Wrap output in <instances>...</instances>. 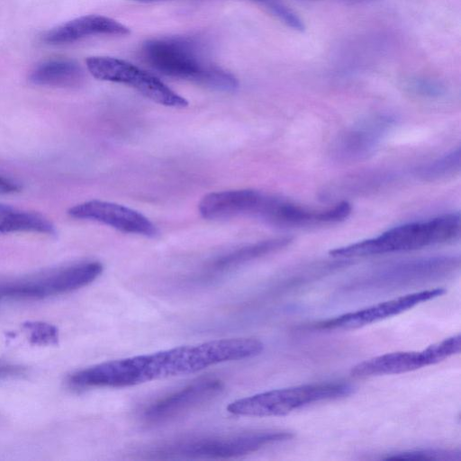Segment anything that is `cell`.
<instances>
[{"mask_svg": "<svg viewBox=\"0 0 461 461\" xmlns=\"http://www.w3.org/2000/svg\"><path fill=\"white\" fill-rule=\"evenodd\" d=\"M459 265V259L438 257L402 263L384 270L381 276L384 282H410L420 278L445 275Z\"/></svg>", "mask_w": 461, "mask_h": 461, "instance_id": "obj_15", "label": "cell"}, {"mask_svg": "<svg viewBox=\"0 0 461 461\" xmlns=\"http://www.w3.org/2000/svg\"><path fill=\"white\" fill-rule=\"evenodd\" d=\"M76 219L97 221L120 231L153 238L158 229L140 212L115 203L90 200L78 203L68 210Z\"/></svg>", "mask_w": 461, "mask_h": 461, "instance_id": "obj_11", "label": "cell"}, {"mask_svg": "<svg viewBox=\"0 0 461 461\" xmlns=\"http://www.w3.org/2000/svg\"><path fill=\"white\" fill-rule=\"evenodd\" d=\"M460 214L447 213L393 227L375 238L337 248L330 254L355 258L410 251L455 240L460 236Z\"/></svg>", "mask_w": 461, "mask_h": 461, "instance_id": "obj_4", "label": "cell"}, {"mask_svg": "<svg viewBox=\"0 0 461 461\" xmlns=\"http://www.w3.org/2000/svg\"><path fill=\"white\" fill-rule=\"evenodd\" d=\"M258 1H263V2H267V0H258Z\"/></svg>", "mask_w": 461, "mask_h": 461, "instance_id": "obj_25", "label": "cell"}, {"mask_svg": "<svg viewBox=\"0 0 461 461\" xmlns=\"http://www.w3.org/2000/svg\"><path fill=\"white\" fill-rule=\"evenodd\" d=\"M354 391L345 382H328L274 389L231 402L227 411L235 416H283L309 404L346 397Z\"/></svg>", "mask_w": 461, "mask_h": 461, "instance_id": "obj_5", "label": "cell"}, {"mask_svg": "<svg viewBox=\"0 0 461 461\" xmlns=\"http://www.w3.org/2000/svg\"><path fill=\"white\" fill-rule=\"evenodd\" d=\"M23 368L12 364L0 362V379L21 375Z\"/></svg>", "mask_w": 461, "mask_h": 461, "instance_id": "obj_22", "label": "cell"}, {"mask_svg": "<svg viewBox=\"0 0 461 461\" xmlns=\"http://www.w3.org/2000/svg\"><path fill=\"white\" fill-rule=\"evenodd\" d=\"M38 232L55 235L54 224L39 212L0 203V232Z\"/></svg>", "mask_w": 461, "mask_h": 461, "instance_id": "obj_17", "label": "cell"}, {"mask_svg": "<svg viewBox=\"0 0 461 461\" xmlns=\"http://www.w3.org/2000/svg\"><path fill=\"white\" fill-rule=\"evenodd\" d=\"M203 42L194 37L170 36L146 41L141 54L157 71L188 80L211 89L232 92L238 79L211 62Z\"/></svg>", "mask_w": 461, "mask_h": 461, "instance_id": "obj_2", "label": "cell"}, {"mask_svg": "<svg viewBox=\"0 0 461 461\" xmlns=\"http://www.w3.org/2000/svg\"><path fill=\"white\" fill-rule=\"evenodd\" d=\"M131 1H137V2H142V3H151V2H158V1H163V0H131Z\"/></svg>", "mask_w": 461, "mask_h": 461, "instance_id": "obj_24", "label": "cell"}, {"mask_svg": "<svg viewBox=\"0 0 461 461\" xmlns=\"http://www.w3.org/2000/svg\"><path fill=\"white\" fill-rule=\"evenodd\" d=\"M98 261H83L29 279L0 285V296L14 299H41L67 294L95 281L103 272Z\"/></svg>", "mask_w": 461, "mask_h": 461, "instance_id": "obj_6", "label": "cell"}, {"mask_svg": "<svg viewBox=\"0 0 461 461\" xmlns=\"http://www.w3.org/2000/svg\"><path fill=\"white\" fill-rule=\"evenodd\" d=\"M90 74L96 79L129 86L159 104L183 108L185 98L173 91L152 74L126 60L108 56H93L86 60Z\"/></svg>", "mask_w": 461, "mask_h": 461, "instance_id": "obj_7", "label": "cell"}, {"mask_svg": "<svg viewBox=\"0 0 461 461\" xmlns=\"http://www.w3.org/2000/svg\"><path fill=\"white\" fill-rule=\"evenodd\" d=\"M384 459L408 460H457L461 459V452L443 448H418L388 454Z\"/></svg>", "mask_w": 461, "mask_h": 461, "instance_id": "obj_19", "label": "cell"}, {"mask_svg": "<svg viewBox=\"0 0 461 461\" xmlns=\"http://www.w3.org/2000/svg\"><path fill=\"white\" fill-rule=\"evenodd\" d=\"M130 29L120 22L99 14L83 15L47 31L41 37L47 44L59 45L97 35H128Z\"/></svg>", "mask_w": 461, "mask_h": 461, "instance_id": "obj_13", "label": "cell"}, {"mask_svg": "<svg viewBox=\"0 0 461 461\" xmlns=\"http://www.w3.org/2000/svg\"><path fill=\"white\" fill-rule=\"evenodd\" d=\"M264 194L252 189L213 192L204 195L198 210L206 220H226L242 215L256 217Z\"/></svg>", "mask_w": 461, "mask_h": 461, "instance_id": "obj_12", "label": "cell"}, {"mask_svg": "<svg viewBox=\"0 0 461 461\" xmlns=\"http://www.w3.org/2000/svg\"><path fill=\"white\" fill-rule=\"evenodd\" d=\"M293 241L290 237H281L249 244L215 258L209 266L210 273H223L237 268L249 261L278 251Z\"/></svg>", "mask_w": 461, "mask_h": 461, "instance_id": "obj_16", "label": "cell"}, {"mask_svg": "<svg viewBox=\"0 0 461 461\" xmlns=\"http://www.w3.org/2000/svg\"><path fill=\"white\" fill-rule=\"evenodd\" d=\"M263 349L264 344L254 338L213 339L97 364L75 372L68 383L78 389L133 386L254 357Z\"/></svg>", "mask_w": 461, "mask_h": 461, "instance_id": "obj_1", "label": "cell"}, {"mask_svg": "<svg viewBox=\"0 0 461 461\" xmlns=\"http://www.w3.org/2000/svg\"><path fill=\"white\" fill-rule=\"evenodd\" d=\"M446 289L438 287L408 294L334 318L319 321V330H354L402 313L422 303L443 295Z\"/></svg>", "mask_w": 461, "mask_h": 461, "instance_id": "obj_10", "label": "cell"}, {"mask_svg": "<svg viewBox=\"0 0 461 461\" xmlns=\"http://www.w3.org/2000/svg\"><path fill=\"white\" fill-rule=\"evenodd\" d=\"M460 349L461 336L457 334L420 351H397L366 359L354 366L350 375L355 378H366L411 372L439 363L458 354Z\"/></svg>", "mask_w": 461, "mask_h": 461, "instance_id": "obj_8", "label": "cell"}, {"mask_svg": "<svg viewBox=\"0 0 461 461\" xmlns=\"http://www.w3.org/2000/svg\"><path fill=\"white\" fill-rule=\"evenodd\" d=\"M223 388L219 379H199L149 404L143 411L142 418L150 424L169 421L213 400Z\"/></svg>", "mask_w": 461, "mask_h": 461, "instance_id": "obj_9", "label": "cell"}, {"mask_svg": "<svg viewBox=\"0 0 461 461\" xmlns=\"http://www.w3.org/2000/svg\"><path fill=\"white\" fill-rule=\"evenodd\" d=\"M27 329L31 332V339L38 344L52 343L57 339V330L46 323H28Z\"/></svg>", "mask_w": 461, "mask_h": 461, "instance_id": "obj_21", "label": "cell"}, {"mask_svg": "<svg viewBox=\"0 0 461 461\" xmlns=\"http://www.w3.org/2000/svg\"><path fill=\"white\" fill-rule=\"evenodd\" d=\"M19 190L20 185L17 183L0 176V194H12Z\"/></svg>", "mask_w": 461, "mask_h": 461, "instance_id": "obj_23", "label": "cell"}, {"mask_svg": "<svg viewBox=\"0 0 461 461\" xmlns=\"http://www.w3.org/2000/svg\"><path fill=\"white\" fill-rule=\"evenodd\" d=\"M85 79L82 68L74 60L53 59L43 61L32 71L29 80L37 86L59 88L79 86Z\"/></svg>", "mask_w": 461, "mask_h": 461, "instance_id": "obj_14", "label": "cell"}, {"mask_svg": "<svg viewBox=\"0 0 461 461\" xmlns=\"http://www.w3.org/2000/svg\"><path fill=\"white\" fill-rule=\"evenodd\" d=\"M267 6L281 21L294 30L303 31L304 25L303 21L291 9L278 0H267Z\"/></svg>", "mask_w": 461, "mask_h": 461, "instance_id": "obj_20", "label": "cell"}, {"mask_svg": "<svg viewBox=\"0 0 461 461\" xmlns=\"http://www.w3.org/2000/svg\"><path fill=\"white\" fill-rule=\"evenodd\" d=\"M460 149L451 151L446 156L433 161L421 169L420 175L429 180L439 179L456 174L460 169Z\"/></svg>", "mask_w": 461, "mask_h": 461, "instance_id": "obj_18", "label": "cell"}, {"mask_svg": "<svg viewBox=\"0 0 461 461\" xmlns=\"http://www.w3.org/2000/svg\"><path fill=\"white\" fill-rule=\"evenodd\" d=\"M293 438L292 432L282 429L186 437L156 444L144 454L153 458L224 459L249 455Z\"/></svg>", "mask_w": 461, "mask_h": 461, "instance_id": "obj_3", "label": "cell"}]
</instances>
